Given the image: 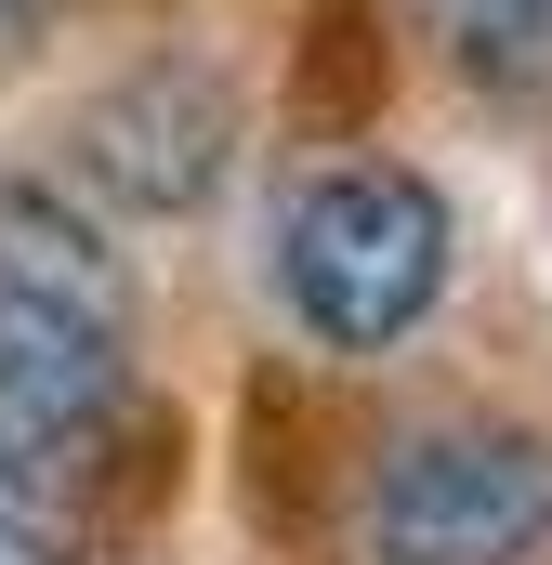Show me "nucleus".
<instances>
[{
	"label": "nucleus",
	"mask_w": 552,
	"mask_h": 565,
	"mask_svg": "<svg viewBox=\"0 0 552 565\" xmlns=\"http://www.w3.org/2000/svg\"><path fill=\"white\" fill-rule=\"evenodd\" d=\"M119 408H132V264L53 184H0V460L53 487L119 434Z\"/></svg>",
	"instance_id": "obj_1"
},
{
	"label": "nucleus",
	"mask_w": 552,
	"mask_h": 565,
	"mask_svg": "<svg viewBox=\"0 0 552 565\" xmlns=\"http://www.w3.org/2000/svg\"><path fill=\"white\" fill-rule=\"evenodd\" d=\"M447 264H460V224L408 158H329L276 198V302L329 355H395L447 302Z\"/></svg>",
	"instance_id": "obj_2"
},
{
	"label": "nucleus",
	"mask_w": 552,
	"mask_h": 565,
	"mask_svg": "<svg viewBox=\"0 0 552 565\" xmlns=\"http://www.w3.org/2000/svg\"><path fill=\"white\" fill-rule=\"evenodd\" d=\"M552 553V447L527 422H421L369 460L355 565H540Z\"/></svg>",
	"instance_id": "obj_3"
},
{
	"label": "nucleus",
	"mask_w": 552,
	"mask_h": 565,
	"mask_svg": "<svg viewBox=\"0 0 552 565\" xmlns=\"http://www.w3.org/2000/svg\"><path fill=\"white\" fill-rule=\"evenodd\" d=\"M79 171L145 211V224H171V211H198L224 171H237V93H224V66H198V53H145L119 66L93 106H79Z\"/></svg>",
	"instance_id": "obj_4"
},
{
	"label": "nucleus",
	"mask_w": 552,
	"mask_h": 565,
	"mask_svg": "<svg viewBox=\"0 0 552 565\" xmlns=\"http://www.w3.org/2000/svg\"><path fill=\"white\" fill-rule=\"evenodd\" d=\"M434 26H447V53L474 79H527L552 53V0H434Z\"/></svg>",
	"instance_id": "obj_5"
},
{
	"label": "nucleus",
	"mask_w": 552,
	"mask_h": 565,
	"mask_svg": "<svg viewBox=\"0 0 552 565\" xmlns=\"http://www.w3.org/2000/svg\"><path fill=\"white\" fill-rule=\"evenodd\" d=\"M0 565H79V553H66V526H53V500H40L13 460H0Z\"/></svg>",
	"instance_id": "obj_6"
}]
</instances>
